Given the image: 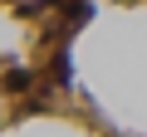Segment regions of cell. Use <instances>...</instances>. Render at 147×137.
<instances>
[{
  "label": "cell",
  "mask_w": 147,
  "mask_h": 137,
  "mask_svg": "<svg viewBox=\"0 0 147 137\" xmlns=\"http://www.w3.org/2000/svg\"><path fill=\"white\" fill-rule=\"evenodd\" d=\"M30 79H34V68H25V64H15L10 74H5V88H10V93H20V88H30Z\"/></svg>",
  "instance_id": "2"
},
{
  "label": "cell",
  "mask_w": 147,
  "mask_h": 137,
  "mask_svg": "<svg viewBox=\"0 0 147 137\" xmlns=\"http://www.w3.org/2000/svg\"><path fill=\"white\" fill-rule=\"evenodd\" d=\"M54 83H59V88H69V83H74V59H69V49H59V54H54Z\"/></svg>",
  "instance_id": "1"
}]
</instances>
